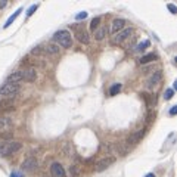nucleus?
Instances as JSON below:
<instances>
[{"label":"nucleus","instance_id":"6e6552de","mask_svg":"<svg viewBox=\"0 0 177 177\" xmlns=\"http://www.w3.org/2000/svg\"><path fill=\"white\" fill-rule=\"evenodd\" d=\"M145 136V130H139V131H136L133 135H130L127 137V146L128 145H136L140 142V139Z\"/></svg>","mask_w":177,"mask_h":177},{"label":"nucleus","instance_id":"9b49d317","mask_svg":"<svg viewBox=\"0 0 177 177\" xmlns=\"http://www.w3.org/2000/svg\"><path fill=\"white\" fill-rule=\"evenodd\" d=\"M22 80H24V71H15L8 77L6 83H15L17 84L18 81H22Z\"/></svg>","mask_w":177,"mask_h":177},{"label":"nucleus","instance_id":"f8f14e48","mask_svg":"<svg viewBox=\"0 0 177 177\" xmlns=\"http://www.w3.org/2000/svg\"><path fill=\"white\" fill-rule=\"evenodd\" d=\"M161 77H162V74H161V71H157V72H153V76H151V78L148 80V83H146V86H148L149 89H152L153 86H157L158 83H160Z\"/></svg>","mask_w":177,"mask_h":177},{"label":"nucleus","instance_id":"4be33fe9","mask_svg":"<svg viewBox=\"0 0 177 177\" xmlns=\"http://www.w3.org/2000/svg\"><path fill=\"white\" fill-rule=\"evenodd\" d=\"M149 46H151V42H149V40H143L142 43H139V44H137L136 50H137V52H143L145 49H146V47H149Z\"/></svg>","mask_w":177,"mask_h":177},{"label":"nucleus","instance_id":"f03ea898","mask_svg":"<svg viewBox=\"0 0 177 177\" xmlns=\"http://www.w3.org/2000/svg\"><path fill=\"white\" fill-rule=\"evenodd\" d=\"M19 84H15V83H5V84L0 87V96L6 98V99H12L15 98L18 93H19Z\"/></svg>","mask_w":177,"mask_h":177},{"label":"nucleus","instance_id":"7ed1b4c3","mask_svg":"<svg viewBox=\"0 0 177 177\" xmlns=\"http://www.w3.org/2000/svg\"><path fill=\"white\" fill-rule=\"evenodd\" d=\"M22 148L21 142H5V143H0V155L2 157H8L10 153H15Z\"/></svg>","mask_w":177,"mask_h":177},{"label":"nucleus","instance_id":"dca6fc26","mask_svg":"<svg viewBox=\"0 0 177 177\" xmlns=\"http://www.w3.org/2000/svg\"><path fill=\"white\" fill-rule=\"evenodd\" d=\"M21 12H22V9L19 8V9H18V10H17V12H15V13L12 15V17H9V19H8V21H6V24L3 25V28H9V27L12 25V22H13V21H15V19H17L18 17H19V13H21Z\"/></svg>","mask_w":177,"mask_h":177},{"label":"nucleus","instance_id":"20e7f679","mask_svg":"<svg viewBox=\"0 0 177 177\" xmlns=\"http://www.w3.org/2000/svg\"><path fill=\"white\" fill-rule=\"evenodd\" d=\"M130 35H131V28H124L123 31L114 34V37H112V43H114V44H121V43L124 42V40H127Z\"/></svg>","mask_w":177,"mask_h":177},{"label":"nucleus","instance_id":"aec40b11","mask_svg":"<svg viewBox=\"0 0 177 177\" xmlns=\"http://www.w3.org/2000/svg\"><path fill=\"white\" fill-rule=\"evenodd\" d=\"M80 173H81V168L78 167V165H71L69 167V174H71V177H78L80 176Z\"/></svg>","mask_w":177,"mask_h":177},{"label":"nucleus","instance_id":"c756f323","mask_svg":"<svg viewBox=\"0 0 177 177\" xmlns=\"http://www.w3.org/2000/svg\"><path fill=\"white\" fill-rule=\"evenodd\" d=\"M177 112V106H171V109H170V115H176Z\"/></svg>","mask_w":177,"mask_h":177},{"label":"nucleus","instance_id":"5701e85b","mask_svg":"<svg viewBox=\"0 0 177 177\" xmlns=\"http://www.w3.org/2000/svg\"><path fill=\"white\" fill-rule=\"evenodd\" d=\"M12 137H13V131H0V139H5V140H12Z\"/></svg>","mask_w":177,"mask_h":177},{"label":"nucleus","instance_id":"393cba45","mask_svg":"<svg viewBox=\"0 0 177 177\" xmlns=\"http://www.w3.org/2000/svg\"><path fill=\"white\" fill-rule=\"evenodd\" d=\"M10 124H12V120H10V118H0V128H2V127H9L10 126Z\"/></svg>","mask_w":177,"mask_h":177},{"label":"nucleus","instance_id":"cd10ccee","mask_svg":"<svg viewBox=\"0 0 177 177\" xmlns=\"http://www.w3.org/2000/svg\"><path fill=\"white\" fill-rule=\"evenodd\" d=\"M84 18H87V12H84V10H83V12H80V13L77 15L76 19H77V21H80V19H84Z\"/></svg>","mask_w":177,"mask_h":177},{"label":"nucleus","instance_id":"1a4fd4ad","mask_svg":"<svg viewBox=\"0 0 177 177\" xmlns=\"http://www.w3.org/2000/svg\"><path fill=\"white\" fill-rule=\"evenodd\" d=\"M50 173L53 177H65V170L59 162H53L50 167Z\"/></svg>","mask_w":177,"mask_h":177},{"label":"nucleus","instance_id":"0eeeda50","mask_svg":"<svg viewBox=\"0 0 177 177\" xmlns=\"http://www.w3.org/2000/svg\"><path fill=\"white\" fill-rule=\"evenodd\" d=\"M114 162H115V158H114V157H105L103 160H101L98 164H96V171L101 173L103 170H106L111 164H114Z\"/></svg>","mask_w":177,"mask_h":177},{"label":"nucleus","instance_id":"ddd939ff","mask_svg":"<svg viewBox=\"0 0 177 177\" xmlns=\"http://www.w3.org/2000/svg\"><path fill=\"white\" fill-rule=\"evenodd\" d=\"M37 78V72L33 68H28V69H24V80L25 81H34Z\"/></svg>","mask_w":177,"mask_h":177},{"label":"nucleus","instance_id":"f3484780","mask_svg":"<svg viewBox=\"0 0 177 177\" xmlns=\"http://www.w3.org/2000/svg\"><path fill=\"white\" fill-rule=\"evenodd\" d=\"M105 35H106V28H105V27H99V28L94 31V37H96V40H102Z\"/></svg>","mask_w":177,"mask_h":177},{"label":"nucleus","instance_id":"4468645a","mask_svg":"<svg viewBox=\"0 0 177 177\" xmlns=\"http://www.w3.org/2000/svg\"><path fill=\"white\" fill-rule=\"evenodd\" d=\"M76 37L78 39V42L84 43V44H89V42H90L89 34L86 33L84 30H83V31H81V30H77V31H76Z\"/></svg>","mask_w":177,"mask_h":177},{"label":"nucleus","instance_id":"2f4dec72","mask_svg":"<svg viewBox=\"0 0 177 177\" xmlns=\"http://www.w3.org/2000/svg\"><path fill=\"white\" fill-rule=\"evenodd\" d=\"M145 177H155V174H153V173H148Z\"/></svg>","mask_w":177,"mask_h":177},{"label":"nucleus","instance_id":"b1692460","mask_svg":"<svg viewBox=\"0 0 177 177\" xmlns=\"http://www.w3.org/2000/svg\"><path fill=\"white\" fill-rule=\"evenodd\" d=\"M99 24H101V18L99 17H96L94 19H93L92 22H90V28H92V31L94 33L98 28H99Z\"/></svg>","mask_w":177,"mask_h":177},{"label":"nucleus","instance_id":"6ab92c4d","mask_svg":"<svg viewBox=\"0 0 177 177\" xmlns=\"http://www.w3.org/2000/svg\"><path fill=\"white\" fill-rule=\"evenodd\" d=\"M44 50H46V53H52V55H56V53H59V46H56V44H47Z\"/></svg>","mask_w":177,"mask_h":177},{"label":"nucleus","instance_id":"7c9ffc66","mask_svg":"<svg viewBox=\"0 0 177 177\" xmlns=\"http://www.w3.org/2000/svg\"><path fill=\"white\" fill-rule=\"evenodd\" d=\"M10 177H24V176H22L21 173H12V174H10Z\"/></svg>","mask_w":177,"mask_h":177},{"label":"nucleus","instance_id":"a211bd4d","mask_svg":"<svg viewBox=\"0 0 177 177\" xmlns=\"http://www.w3.org/2000/svg\"><path fill=\"white\" fill-rule=\"evenodd\" d=\"M157 59V55L155 53H148V55H145L140 58V64H148V62H152V61H155Z\"/></svg>","mask_w":177,"mask_h":177},{"label":"nucleus","instance_id":"423d86ee","mask_svg":"<svg viewBox=\"0 0 177 177\" xmlns=\"http://www.w3.org/2000/svg\"><path fill=\"white\" fill-rule=\"evenodd\" d=\"M127 25V21L126 19H121V18H118V19H114L112 21V24H111V33L112 34H117L120 31H123Z\"/></svg>","mask_w":177,"mask_h":177},{"label":"nucleus","instance_id":"c85d7f7f","mask_svg":"<svg viewBox=\"0 0 177 177\" xmlns=\"http://www.w3.org/2000/svg\"><path fill=\"white\" fill-rule=\"evenodd\" d=\"M167 8H168V10L171 12V13H177V8L174 6V5H171V3H170V5L167 6Z\"/></svg>","mask_w":177,"mask_h":177},{"label":"nucleus","instance_id":"a878e982","mask_svg":"<svg viewBox=\"0 0 177 177\" xmlns=\"http://www.w3.org/2000/svg\"><path fill=\"white\" fill-rule=\"evenodd\" d=\"M173 96H174V90H173V89H167L165 93H164V99H165V101H170Z\"/></svg>","mask_w":177,"mask_h":177},{"label":"nucleus","instance_id":"412c9836","mask_svg":"<svg viewBox=\"0 0 177 177\" xmlns=\"http://www.w3.org/2000/svg\"><path fill=\"white\" fill-rule=\"evenodd\" d=\"M121 87H123V86L120 84V83H115V84L109 89V94H111V96H115V94H118V93L121 92Z\"/></svg>","mask_w":177,"mask_h":177},{"label":"nucleus","instance_id":"f257e3e1","mask_svg":"<svg viewBox=\"0 0 177 177\" xmlns=\"http://www.w3.org/2000/svg\"><path fill=\"white\" fill-rule=\"evenodd\" d=\"M53 40L58 43L59 46L65 47V49H68V47H71V46H72L71 34H69V31H67V30H61V31H58V33L53 35Z\"/></svg>","mask_w":177,"mask_h":177},{"label":"nucleus","instance_id":"39448f33","mask_svg":"<svg viewBox=\"0 0 177 177\" xmlns=\"http://www.w3.org/2000/svg\"><path fill=\"white\" fill-rule=\"evenodd\" d=\"M108 151L118 155H126L128 152V146L126 143H112L111 146H108Z\"/></svg>","mask_w":177,"mask_h":177},{"label":"nucleus","instance_id":"2eb2a0df","mask_svg":"<svg viewBox=\"0 0 177 177\" xmlns=\"http://www.w3.org/2000/svg\"><path fill=\"white\" fill-rule=\"evenodd\" d=\"M0 111H13V103L10 99H0Z\"/></svg>","mask_w":177,"mask_h":177},{"label":"nucleus","instance_id":"bb28decb","mask_svg":"<svg viewBox=\"0 0 177 177\" xmlns=\"http://www.w3.org/2000/svg\"><path fill=\"white\" fill-rule=\"evenodd\" d=\"M39 6H40L39 3H35V5H33V6H30V9L27 10V15H28V17H31V15L34 13V12H35V10L39 9Z\"/></svg>","mask_w":177,"mask_h":177},{"label":"nucleus","instance_id":"9d476101","mask_svg":"<svg viewBox=\"0 0 177 177\" xmlns=\"http://www.w3.org/2000/svg\"><path fill=\"white\" fill-rule=\"evenodd\" d=\"M37 167V160L34 158V157H28L24 162H22V170H25V171H31Z\"/></svg>","mask_w":177,"mask_h":177}]
</instances>
